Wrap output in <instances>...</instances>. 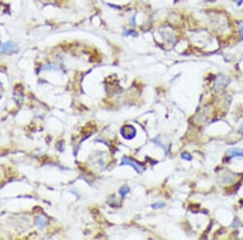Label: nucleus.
Wrapping results in <instances>:
<instances>
[{"label":"nucleus","instance_id":"obj_8","mask_svg":"<svg viewBox=\"0 0 243 240\" xmlns=\"http://www.w3.org/2000/svg\"><path fill=\"white\" fill-rule=\"evenodd\" d=\"M182 158H183L185 160H187V161H190L192 159V157H191L190 154L184 152V153L182 154Z\"/></svg>","mask_w":243,"mask_h":240},{"label":"nucleus","instance_id":"obj_10","mask_svg":"<svg viewBox=\"0 0 243 240\" xmlns=\"http://www.w3.org/2000/svg\"><path fill=\"white\" fill-rule=\"evenodd\" d=\"M239 131H240V132L241 133V134H243V124H241V125L240 129H239Z\"/></svg>","mask_w":243,"mask_h":240},{"label":"nucleus","instance_id":"obj_2","mask_svg":"<svg viewBox=\"0 0 243 240\" xmlns=\"http://www.w3.org/2000/svg\"><path fill=\"white\" fill-rule=\"evenodd\" d=\"M121 134L123 135V137L126 139H132L135 134H136V130L135 129V127L128 124V125H125L121 129Z\"/></svg>","mask_w":243,"mask_h":240},{"label":"nucleus","instance_id":"obj_4","mask_svg":"<svg viewBox=\"0 0 243 240\" xmlns=\"http://www.w3.org/2000/svg\"><path fill=\"white\" fill-rule=\"evenodd\" d=\"M0 50L2 53H10L12 52H16L17 50V46L12 42H7L3 45H1Z\"/></svg>","mask_w":243,"mask_h":240},{"label":"nucleus","instance_id":"obj_7","mask_svg":"<svg viewBox=\"0 0 243 240\" xmlns=\"http://www.w3.org/2000/svg\"><path fill=\"white\" fill-rule=\"evenodd\" d=\"M129 193V188L126 187V186H125V187H123L121 188L120 190V194L121 196H123V197H124L127 193Z\"/></svg>","mask_w":243,"mask_h":240},{"label":"nucleus","instance_id":"obj_3","mask_svg":"<svg viewBox=\"0 0 243 240\" xmlns=\"http://www.w3.org/2000/svg\"><path fill=\"white\" fill-rule=\"evenodd\" d=\"M230 82V79L229 77L225 76L224 74H220L217 77L216 81H215V90L216 91H220L222 88H224L227 86Z\"/></svg>","mask_w":243,"mask_h":240},{"label":"nucleus","instance_id":"obj_9","mask_svg":"<svg viewBox=\"0 0 243 240\" xmlns=\"http://www.w3.org/2000/svg\"><path fill=\"white\" fill-rule=\"evenodd\" d=\"M166 204L163 203V202H158V203H155L152 205V208H161V207H164Z\"/></svg>","mask_w":243,"mask_h":240},{"label":"nucleus","instance_id":"obj_1","mask_svg":"<svg viewBox=\"0 0 243 240\" xmlns=\"http://www.w3.org/2000/svg\"><path fill=\"white\" fill-rule=\"evenodd\" d=\"M121 165H128V166H131L137 172H139V173H141V172L144 170V167L143 166V165L139 164L138 162L135 161L133 159H131V158H128V157H124V158H123Z\"/></svg>","mask_w":243,"mask_h":240},{"label":"nucleus","instance_id":"obj_6","mask_svg":"<svg viewBox=\"0 0 243 240\" xmlns=\"http://www.w3.org/2000/svg\"><path fill=\"white\" fill-rule=\"evenodd\" d=\"M37 224H38L41 228H42V227H44L46 225V220H45V219L42 218H39L38 219H37Z\"/></svg>","mask_w":243,"mask_h":240},{"label":"nucleus","instance_id":"obj_5","mask_svg":"<svg viewBox=\"0 0 243 240\" xmlns=\"http://www.w3.org/2000/svg\"><path fill=\"white\" fill-rule=\"evenodd\" d=\"M227 155L229 158L233 157H243V150L238 148H232L227 151Z\"/></svg>","mask_w":243,"mask_h":240}]
</instances>
